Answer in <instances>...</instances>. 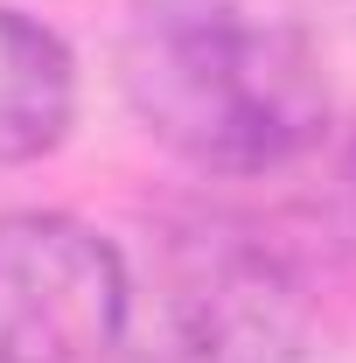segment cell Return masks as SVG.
I'll use <instances>...</instances> for the list:
<instances>
[{"mask_svg": "<svg viewBox=\"0 0 356 363\" xmlns=\"http://www.w3.org/2000/svg\"><path fill=\"white\" fill-rule=\"evenodd\" d=\"M133 119L203 175H266L328 126V77L301 28L245 0H133L119 35Z\"/></svg>", "mask_w": 356, "mask_h": 363, "instance_id": "1", "label": "cell"}, {"mask_svg": "<svg viewBox=\"0 0 356 363\" xmlns=\"http://www.w3.org/2000/svg\"><path fill=\"white\" fill-rule=\"evenodd\" d=\"M119 350L133 363H321L328 315L308 266L245 217H175L126 259Z\"/></svg>", "mask_w": 356, "mask_h": 363, "instance_id": "2", "label": "cell"}, {"mask_svg": "<svg viewBox=\"0 0 356 363\" xmlns=\"http://www.w3.org/2000/svg\"><path fill=\"white\" fill-rule=\"evenodd\" d=\"M126 252L77 217H0V363H98L119 350Z\"/></svg>", "mask_w": 356, "mask_h": 363, "instance_id": "3", "label": "cell"}, {"mask_svg": "<svg viewBox=\"0 0 356 363\" xmlns=\"http://www.w3.org/2000/svg\"><path fill=\"white\" fill-rule=\"evenodd\" d=\"M77 119V63L56 28L0 0V168L43 161Z\"/></svg>", "mask_w": 356, "mask_h": 363, "instance_id": "4", "label": "cell"}]
</instances>
